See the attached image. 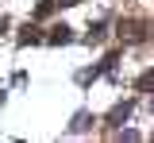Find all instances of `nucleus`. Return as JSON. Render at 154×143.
Instances as JSON below:
<instances>
[{"label":"nucleus","mask_w":154,"mask_h":143,"mask_svg":"<svg viewBox=\"0 0 154 143\" xmlns=\"http://www.w3.org/2000/svg\"><path fill=\"white\" fill-rule=\"evenodd\" d=\"M46 43H54V46H66V43H73V35H69V27H66V23H58V27H50Z\"/></svg>","instance_id":"1"},{"label":"nucleus","mask_w":154,"mask_h":143,"mask_svg":"<svg viewBox=\"0 0 154 143\" xmlns=\"http://www.w3.org/2000/svg\"><path fill=\"white\" fill-rule=\"evenodd\" d=\"M131 108H135V101H123V104H116L112 112H108V124H119V120H127V116H131Z\"/></svg>","instance_id":"2"},{"label":"nucleus","mask_w":154,"mask_h":143,"mask_svg":"<svg viewBox=\"0 0 154 143\" xmlns=\"http://www.w3.org/2000/svg\"><path fill=\"white\" fill-rule=\"evenodd\" d=\"M27 43H42V35H38V27H23V35H19V46H27Z\"/></svg>","instance_id":"3"},{"label":"nucleus","mask_w":154,"mask_h":143,"mask_svg":"<svg viewBox=\"0 0 154 143\" xmlns=\"http://www.w3.org/2000/svg\"><path fill=\"white\" fill-rule=\"evenodd\" d=\"M154 89V70H146L143 78H139V93H150Z\"/></svg>","instance_id":"4"},{"label":"nucleus","mask_w":154,"mask_h":143,"mask_svg":"<svg viewBox=\"0 0 154 143\" xmlns=\"http://www.w3.org/2000/svg\"><path fill=\"white\" fill-rule=\"evenodd\" d=\"M54 8H58L54 0H42V4H38V8H35V20H42V16H50Z\"/></svg>","instance_id":"5"},{"label":"nucleus","mask_w":154,"mask_h":143,"mask_svg":"<svg viewBox=\"0 0 154 143\" xmlns=\"http://www.w3.org/2000/svg\"><path fill=\"white\" fill-rule=\"evenodd\" d=\"M89 124H93V116H89V112H77V120H73V132H85Z\"/></svg>","instance_id":"6"},{"label":"nucleus","mask_w":154,"mask_h":143,"mask_svg":"<svg viewBox=\"0 0 154 143\" xmlns=\"http://www.w3.org/2000/svg\"><path fill=\"white\" fill-rule=\"evenodd\" d=\"M104 39V23H93V31H89V43H100Z\"/></svg>","instance_id":"7"}]
</instances>
